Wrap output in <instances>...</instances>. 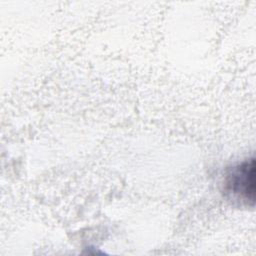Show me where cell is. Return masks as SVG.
Listing matches in <instances>:
<instances>
[{
    "mask_svg": "<svg viewBox=\"0 0 256 256\" xmlns=\"http://www.w3.org/2000/svg\"><path fill=\"white\" fill-rule=\"evenodd\" d=\"M224 197L233 204L253 207L255 204V159L249 158L227 168L223 181Z\"/></svg>",
    "mask_w": 256,
    "mask_h": 256,
    "instance_id": "1",
    "label": "cell"
}]
</instances>
